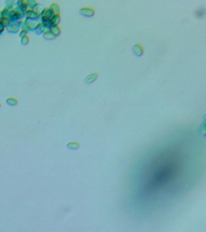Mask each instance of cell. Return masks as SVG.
<instances>
[{"label":"cell","mask_w":206,"mask_h":232,"mask_svg":"<svg viewBox=\"0 0 206 232\" xmlns=\"http://www.w3.org/2000/svg\"><path fill=\"white\" fill-rule=\"evenodd\" d=\"M60 18L59 15H55L52 18H51V25H56L60 21Z\"/></svg>","instance_id":"obj_6"},{"label":"cell","mask_w":206,"mask_h":232,"mask_svg":"<svg viewBox=\"0 0 206 232\" xmlns=\"http://www.w3.org/2000/svg\"><path fill=\"white\" fill-rule=\"evenodd\" d=\"M133 50L137 56H141L144 52L143 48L140 44H135L133 47Z\"/></svg>","instance_id":"obj_2"},{"label":"cell","mask_w":206,"mask_h":232,"mask_svg":"<svg viewBox=\"0 0 206 232\" xmlns=\"http://www.w3.org/2000/svg\"><path fill=\"white\" fill-rule=\"evenodd\" d=\"M50 9L53 12L54 15H59V6L56 2H54L52 4Z\"/></svg>","instance_id":"obj_4"},{"label":"cell","mask_w":206,"mask_h":232,"mask_svg":"<svg viewBox=\"0 0 206 232\" xmlns=\"http://www.w3.org/2000/svg\"><path fill=\"white\" fill-rule=\"evenodd\" d=\"M48 33H49V31H47V32L44 33V38H45L47 39H52L53 38H55V36H54L51 32L50 33V35H48Z\"/></svg>","instance_id":"obj_11"},{"label":"cell","mask_w":206,"mask_h":232,"mask_svg":"<svg viewBox=\"0 0 206 232\" xmlns=\"http://www.w3.org/2000/svg\"><path fill=\"white\" fill-rule=\"evenodd\" d=\"M67 147L70 149H77L79 148V143L76 141L74 142H70L67 145Z\"/></svg>","instance_id":"obj_7"},{"label":"cell","mask_w":206,"mask_h":232,"mask_svg":"<svg viewBox=\"0 0 206 232\" xmlns=\"http://www.w3.org/2000/svg\"><path fill=\"white\" fill-rule=\"evenodd\" d=\"M29 36H27V35H25V36H24L22 38L21 42H22V44H27L28 42H29Z\"/></svg>","instance_id":"obj_12"},{"label":"cell","mask_w":206,"mask_h":232,"mask_svg":"<svg viewBox=\"0 0 206 232\" xmlns=\"http://www.w3.org/2000/svg\"><path fill=\"white\" fill-rule=\"evenodd\" d=\"M50 32L54 36H57L60 33V28L57 25H51L50 26Z\"/></svg>","instance_id":"obj_3"},{"label":"cell","mask_w":206,"mask_h":232,"mask_svg":"<svg viewBox=\"0 0 206 232\" xmlns=\"http://www.w3.org/2000/svg\"><path fill=\"white\" fill-rule=\"evenodd\" d=\"M97 74L96 73H93L87 77L85 81L87 83H91L97 79Z\"/></svg>","instance_id":"obj_5"},{"label":"cell","mask_w":206,"mask_h":232,"mask_svg":"<svg viewBox=\"0 0 206 232\" xmlns=\"http://www.w3.org/2000/svg\"><path fill=\"white\" fill-rule=\"evenodd\" d=\"M204 13H205V11H204V9L200 8V9H197V10L195 11V16H196V17L200 18H201L204 17Z\"/></svg>","instance_id":"obj_8"},{"label":"cell","mask_w":206,"mask_h":232,"mask_svg":"<svg viewBox=\"0 0 206 232\" xmlns=\"http://www.w3.org/2000/svg\"><path fill=\"white\" fill-rule=\"evenodd\" d=\"M7 103L9 105L13 106V105H15L17 104V103H18V100H17V99H16V98L10 97L7 100Z\"/></svg>","instance_id":"obj_9"},{"label":"cell","mask_w":206,"mask_h":232,"mask_svg":"<svg viewBox=\"0 0 206 232\" xmlns=\"http://www.w3.org/2000/svg\"><path fill=\"white\" fill-rule=\"evenodd\" d=\"M80 13L83 16L87 17H93L95 13L94 9L90 7L84 6L80 9Z\"/></svg>","instance_id":"obj_1"},{"label":"cell","mask_w":206,"mask_h":232,"mask_svg":"<svg viewBox=\"0 0 206 232\" xmlns=\"http://www.w3.org/2000/svg\"><path fill=\"white\" fill-rule=\"evenodd\" d=\"M1 103H0V107H1Z\"/></svg>","instance_id":"obj_13"},{"label":"cell","mask_w":206,"mask_h":232,"mask_svg":"<svg viewBox=\"0 0 206 232\" xmlns=\"http://www.w3.org/2000/svg\"><path fill=\"white\" fill-rule=\"evenodd\" d=\"M18 24H13L12 25H10L9 27L7 28V30L9 31V32H12V30H16V32L18 30V28H19V25H17Z\"/></svg>","instance_id":"obj_10"}]
</instances>
